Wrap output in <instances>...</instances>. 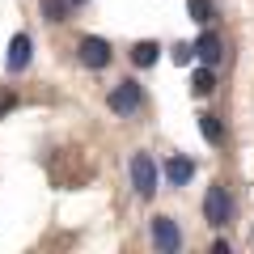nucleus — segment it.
I'll return each mask as SVG.
<instances>
[{
  "label": "nucleus",
  "mask_w": 254,
  "mask_h": 254,
  "mask_svg": "<svg viewBox=\"0 0 254 254\" xmlns=\"http://www.w3.org/2000/svg\"><path fill=\"white\" fill-rule=\"evenodd\" d=\"M199 131L208 144H220L225 140V127H220V115H199Z\"/></svg>",
  "instance_id": "f8f14e48"
},
{
  "label": "nucleus",
  "mask_w": 254,
  "mask_h": 254,
  "mask_svg": "<svg viewBox=\"0 0 254 254\" xmlns=\"http://www.w3.org/2000/svg\"><path fill=\"white\" fill-rule=\"evenodd\" d=\"M148 237H153V246L161 254H178L182 250V229L174 225L170 216H153V225H148Z\"/></svg>",
  "instance_id": "39448f33"
},
{
  "label": "nucleus",
  "mask_w": 254,
  "mask_h": 254,
  "mask_svg": "<svg viewBox=\"0 0 254 254\" xmlns=\"http://www.w3.org/2000/svg\"><path fill=\"white\" fill-rule=\"evenodd\" d=\"M157 51H161V47H157L153 38H144V43L131 47V64H136V68H153V64H157Z\"/></svg>",
  "instance_id": "9d476101"
},
{
  "label": "nucleus",
  "mask_w": 254,
  "mask_h": 254,
  "mask_svg": "<svg viewBox=\"0 0 254 254\" xmlns=\"http://www.w3.org/2000/svg\"><path fill=\"white\" fill-rule=\"evenodd\" d=\"M76 60L85 64V68H93V72H102L110 60H115V51H110V43L106 38H98V34H85L81 43H76Z\"/></svg>",
  "instance_id": "f03ea898"
},
{
  "label": "nucleus",
  "mask_w": 254,
  "mask_h": 254,
  "mask_svg": "<svg viewBox=\"0 0 254 254\" xmlns=\"http://www.w3.org/2000/svg\"><path fill=\"white\" fill-rule=\"evenodd\" d=\"M195 55H199L203 64H220V55H225V43H220V34L203 30V34L195 38Z\"/></svg>",
  "instance_id": "6e6552de"
},
{
  "label": "nucleus",
  "mask_w": 254,
  "mask_h": 254,
  "mask_svg": "<svg viewBox=\"0 0 254 254\" xmlns=\"http://www.w3.org/2000/svg\"><path fill=\"white\" fill-rule=\"evenodd\" d=\"M190 55H195V47H187V43L174 47V64H190Z\"/></svg>",
  "instance_id": "2eb2a0df"
},
{
  "label": "nucleus",
  "mask_w": 254,
  "mask_h": 254,
  "mask_svg": "<svg viewBox=\"0 0 254 254\" xmlns=\"http://www.w3.org/2000/svg\"><path fill=\"white\" fill-rule=\"evenodd\" d=\"M38 9H43L47 21H68V13H72V0H38Z\"/></svg>",
  "instance_id": "9b49d317"
},
{
  "label": "nucleus",
  "mask_w": 254,
  "mask_h": 254,
  "mask_svg": "<svg viewBox=\"0 0 254 254\" xmlns=\"http://www.w3.org/2000/svg\"><path fill=\"white\" fill-rule=\"evenodd\" d=\"M190 178H195V161L182 157V153H174L170 161H165V182H170V187H187Z\"/></svg>",
  "instance_id": "0eeeda50"
},
{
  "label": "nucleus",
  "mask_w": 254,
  "mask_h": 254,
  "mask_svg": "<svg viewBox=\"0 0 254 254\" xmlns=\"http://www.w3.org/2000/svg\"><path fill=\"white\" fill-rule=\"evenodd\" d=\"M140 102H144V89H140V81H119L115 89H110L106 106L115 110V115H136Z\"/></svg>",
  "instance_id": "20e7f679"
},
{
  "label": "nucleus",
  "mask_w": 254,
  "mask_h": 254,
  "mask_svg": "<svg viewBox=\"0 0 254 254\" xmlns=\"http://www.w3.org/2000/svg\"><path fill=\"white\" fill-rule=\"evenodd\" d=\"M203 216H208L212 229H225L229 225V216H233V199H229L225 182H212V187H208V195H203Z\"/></svg>",
  "instance_id": "f257e3e1"
},
{
  "label": "nucleus",
  "mask_w": 254,
  "mask_h": 254,
  "mask_svg": "<svg viewBox=\"0 0 254 254\" xmlns=\"http://www.w3.org/2000/svg\"><path fill=\"white\" fill-rule=\"evenodd\" d=\"M131 187H136L140 199H153V195H157V161L148 153L131 157Z\"/></svg>",
  "instance_id": "7ed1b4c3"
},
{
  "label": "nucleus",
  "mask_w": 254,
  "mask_h": 254,
  "mask_svg": "<svg viewBox=\"0 0 254 254\" xmlns=\"http://www.w3.org/2000/svg\"><path fill=\"white\" fill-rule=\"evenodd\" d=\"M212 89H216V76H212V64L195 68V76H190V93H195V98H208Z\"/></svg>",
  "instance_id": "1a4fd4ad"
},
{
  "label": "nucleus",
  "mask_w": 254,
  "mask_h": 254,
  "mask_svg": "<svg viewBox=\"0 0 254 254\" xmlns=\"http://www.w3.org/2000/svg\"><path fill=\"white\" fill-rule=\"evenodd\" d=\"M13 106H17V93H13V89H9V85H0V119L9 115V110H13Z\"/></svg>",
  "instance_id": "4468645a"
},
{
  "label": "nucleus",
  "mask_w": 254,
  "mask_h": 254,
  "mask_svg": "<svg viewBox=\"0 0 254 254\" xmlns=\"http://www.w3.org/2000/svg\"><path fill=\"white\" fill-rule=\"evenodd\" d=\"M187 13H190V21L208 26V21L216 17V4H212V0H187Z\"/></svg>",
  "instance_id": "ddd939ff"
},
{
  "label": "nucleus",
  "mask_w": 254,
  "mask_h": 254,
  "mask_svg": "<svg viewBox=\"0 0 254 254\" xmlns=\"http://www.w3.org/2000/svg\"><path fill=\"white\" fill-rule=\"evenodd\" d=\"M72 4H85V0H72Z\"/></svg>",
  "instance_id": "dca6fc26"
},
{
  "label": "nucleus",
  "mask_w": 254,
  "mask_h": 254,
  "mask_svg": "<svg viewBox=\"0 0 254 254\" xmlns=\"http://www.w3.org/2000/svg\"><path fill=\"white\" fill-rule=\"evenodd\" d=\"M30 55H34V43H30V34H13L9 55H4V68H9V72H26V68H30Z\"/></svg>",
  "instance_id": "423d86ee"
}]
</instances>
